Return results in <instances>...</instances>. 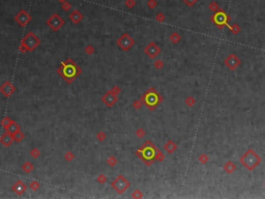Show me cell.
Instances as JSON below:
<instances>
[{"mask_svg": "<svg viewBox=\"0 0 265 199\" xmlns=\"http://www.w3.org/2000/svg\"><path fill=\"white\" fill-rule=\"evenodd\" d=\"M57 73L65 82L70 84L82 74V70L73 58H66L64 61L60 62V67L57 69Z\"/></svg>", "mask_w": 265, "mask_h": 199, "instance_id": "obj_1", "label": "cell"}, {"mask_svg": "<svg viewBox=\"0 0 265 199\" xmlns=\"http://www.w3.org/2000/svg\"><path fill=\"white\" fill-rule=\"evenodd\" d=\"M157 148L150 140L145 141V143L140 148L136 150V156H138L147 166H151L156 161V154Z\"/></svg>", "mask_w": 265, "mask_h": 199, "instance_id": "obj_2", "label": "cell"}, {"mask_svg": "<svg viewBox=\"0 0 265 199\" xmlns=\"http://www.w3.org/2000/svg\"><path fill=\"white\" fill-rule=\"evenodd\" d=\"M239 162L243 165V167H245L246 170L253 171L254 169H256L257 167L261 164L262 158L254 150V149L249 148L248 150L240 157Z\"/></svg>", "mask_w": 265, "mask_h": 199, "instance_id": "obj_3", "label": "cell"}, {"mask_svg": "<svg viewBox=\"0 0 265 199\" xmlns=\"http://www.w3.org/2000/svg\"><path fill=\"white\" fill-rule=\"evenodd\" d=\"M41 38L35 35L32 31H29L24 35V38L21 41L19 46V51L21 53H27V52H33L38 47L41 45Z\"/></svg>", "mask_w": 265, "mask_h": 199, "instance_id": "obj_4", "label": "cell"}, {"mask_svg": "<svg viewBox=\"0 0 265 199\" xmlns=\"http://www.w3.org/2000/svg\"><path fill=\"white\" fill-rule=\"evenodd\" d=\"M140 100L149 110H154L163 102V96L157 92L156 88L150 87L143 93Z\"/></svg>", "mask_w": 265, "mask_h": 199, "instance_id": "obj_5", "label": "cell"}, {"mask_svg": "<svg viewBox=\"0 0 265 199\" xmlns=\"http://www.w3.org/2000/svg\"><path fill=\"white\" fill-rule=\"evenodd\" d=\"M111 187L116 191L118 194H123L131 187V183L123 175H117L116 179L111 183Z\"/></svg>", "mask_w": 265, "mask_h": 199, "instance_id": "obj_6", "label": "cell"}, {"mask_svg": "<svg viewBox=\"0 0 265 199\" xmlns=\"http://www.w3.org/2000/svg\"><path fill=\"white\" fill-rule=\"evenodd\" d=\"M116 44L122 51H128L135 45V40L128 33H123L120 38H118Z\"/></svg>", "mask_w": 265, "mask_h": 199, "instance_id": "obj_7", "label": "cell"}, {"mask_svg": "<svg viewBox=\"0 0 265 199\" xmlns=\"http://www.w3.org/2000/svg\"><path fill=\"white\" fill-rule=\"evenodd\" d=\"M65 24V21L63 20V18H61V16L57 13H55L47 20V25L50 27V29L52 31H58L60 28L62 27Z\"/></svg>", "mask_w": 265, "mask_h": 199, "instance_id": "obj_8", "label": "cell"}, {"mask_svg": "<svg viewBox=\"0 0 265 199\" xmlns=\"http://www.w3.org/2000/svg\"><path fill=\"white\" fill-rule=\"evenodd\" d=\"M32 20V17L26 9H21L17 15L15 16V21L19 24L21 27H26L29 22Z\"/></svg>", "mask_w": 265, "mask_h": 199, "instance_id": "obj_9", "label": "cell"}, {"mask_svg": "<svg viewBox=\"0 0 265 199\" xmlns=\"http://www.w3.org/2000/svg\"><path fill=\"white\" fill-rule=\"evenodd\" d=\"M224 63L230 71H235L241 64V60L236 54L231 53L225 58Z\"/></svg>", "mask_w": 265, "mask_h": 199, "instance_id": "obj_10", "label": "cell"}, {"mask_svg": "<svg viewBox=\"0 0 265 199\" xmlns=\"http://www.w3.org/2000/svg\"><path fill=\"white\" fill-rule=\"evenodd\" d=\"M17 88L14 85V83L10 81H4L1 85H0V92L4 98H10L16 92Z\"/></svg>", "mask_w": 265, "mask_h": 199, "instance_id": "obj_11", "label": "cell"}, {"mask_svg": "<svg viewBox=\"0 0 265 199\" xmlns=\"http://www.w3.org/2000/svg\"><path fill=\"white\" fill-rule=\"evenodd\" d=\"M229 16L225 14V12H223L222 9H220L219 12H217L216 14L212 16V21H213L216 24L221 27L223 25L228 26V21H229Z\"/></svg>", "mask_w": 265, "mask_h": 199, "instance_id": "obj_12", "label": "cell"}, {"mask_svg": "<svg viewBox=\"0 0 265 199\" xmlns=\"http://www.w3.org/2000/svg\"><path fill=\"white\" fill-rule=\"evenodd\" d=\"M144 53L147 55L149 58L153 59L156 58V57H157V55H159V53H161V48H159L156 43L151 42V43H149L148 45L144 48Z\"/></svg>", "mask_w": 265, "mask_h": 199, "instance_id": "obj_13", "label": "cell"}, {"mask_svg": "<svg viewBox=\"0 0 265 199\" xmlns=\"http://www.w3.org/2000/svg\"><path fill=\"white\" fill-rule=\"evenodd\" d=\"M102 102H103L107 107H109L110 108V107L114 106V105L118 102V96L114 95L111 90L107 91V92L102 96Z\"/></svg>", "mask_w": 265, "mask_h": 199, "instance_id": "obj_14", "label": "cell"}, {"mask_svg": "<svg viewBox=\"0 0 265 199\" xmlns=\"http://www.w3.org/2000/svg\"><path fill=\"white\" fill-rule=\"evenodd\" d=\"M12 190H13V192H14L16 195L21 196V195H23L26 192V190H27V186L25 185V183L23 182V180L18 179L17 182L13 185Z\"/></svg>", "mask_w": 265, "mask_h": 199, "instance_id": "obj_15", "label": "cell"}, {"mask_svg": "<svg viewBox=\"0 0 265 199\" xmlns=\"http://www.w3.org/2000/svg\"><path fill=\"white\" fill-rule=\"evenodd\" d=\"M14 141L15 140H14V137H13V134L7 132L6 130H5L1 134V136H0V143H1V145L4 146V147H9V146L13 144Z\"/></svg>", "mask_w": 265, "mask_h": 199, "instance_id": "obj_16", "label": "cell"}, {"mask_svg": "<svg viewBox=\"0 0 265 199\" xmlns=\"http://www.w3.org/2000/svg\"><path fill=\"white\" fill-rule=\"evenodd\" d=\"M69 18H70V20L74 23V24H79V23H80L81 21L84 19V15L79 9H74L70 14Z\"/></svg>", "mask_w": 265, "mask_h": 199, "instance_id": "obj_17", "label": "cell"}, {"mask_svg": "<svg viewBox=\"0 0 265 199\" xmlns=\"http://www.w3.org/2000/svg\"><path fill=\"white\" fill-rule=\"evenodd\" d=\"M164 149L166 150V153L169 154H174L177 150V144L173 140H168L164 145Z\"/></svg>", "mask_w": 265, "mask_h": 199, "instance_id": "obj_18", "label": "cell"}, {"mask_svg": "<svg viewBox=\"0 0 265 199\" xmlns=\"http://www.w3.org/2000/svg\"><path fill=\"white\" fill-rule=\"evenodd\" d=\"M223 169H224V171L226 172L227 174H232L233 172H235V170L237 169V166H236V164L234 163V162L228 161L224 164Z\"/></svg>", "mask_w": 265, "mask_h": 199, "instance_id": "obj_19", "label": "cell"}, {"mask_svg": "<svg viewBox=\"0 0 265 199\" xmlns=\"http://www.w3.org/2000/svg\"><path fill=\"white\" fill-rule=\"evenodd\" d=\"M22 170L25 172V173L29 174V173H31V172L33 171V170H34V166H33V164L31 163V162L26 161L25 163L22 165Z\"/></svg>", "mask_w": 265, "mask_h": 199, "instance_id": "obj_20", "label": "cell"}, {"mask_svg": "<svg viewBox=\"0 0 265 199\" xmlns=\"http://www.w3.org/2000/svg\"><path fill=\"white\" fill-rule=\"evenodd\" d=\"M169 40H170V42H171L172 44L176 45V44H178L180 41H181V36H180L179 33L175 31V32H172L171 34L169 35Z\"/></svg>", "mask_w": 265, "mask_h": 199, "instance_id": "obj_21", "label": "cell"}, {"mask_svg": "<svg viewBox=\"0 0 265 199\" xmlns=\"http://www.w3.org/2000/svg\"><path fill=\"white\" fill-rule=\"evenodd\" d=\"M21 130V127H20V125L19 124H17V122L15 121H13L12 124H10L9 125V128H7L6 129V131L7 132H9L10 134H14V133H16V132H18V131H20Z\"/></svg>", "mask_w": 265, "mask_h": 199, "instance_id": "obj_22", "label": "cell"}, {"mask_svg": "<svg viewBox=\"0 0 265 199\" xmlns=\"http://www.w3.org/2000/svg\"><path fill=\"white\" fill-rule=\"evenodd\" d=\"M13 137H14V140L16 141V142H21V141L24 140L25 134L20 130V131H18V132L14 133V134H13Z\"/></svg>", "mask_w": 265, "mask_h": 199, "instance_id": "obj_23", "label": "cell"}, {"mask_svg": "<svg viewBox=\"0 0 265 199\" xmlns=\"http://www.w3.org/2000/svg\"><path fill=\"white\" fill-rule=\"evenodd\" d=\"M14 121V120H13L12 118H10V117H9V116H5V117H3V118L1 119V122H0V124H1V125H2V128H3L4 130H6L7 128H9V125L12 124V122Z\"/></svg>", "mask_w": 265, "mask_h": 199, "instance_id": "obj_24", "label": "cell"}, {"mask_svg": "<svg viewBox=\"0 0 265 199\" xmlns=\"http://www.w3.org/2000/svg\"><path fill=\"white\" fill-rule=\"evenodd\" d=\"M228 26H229V29L233 34H238L241 30L240 26L238 24H236V23H234V24H232V25H228Z\"/></svg>", "mask_w": 265, "mask_h": 199, "instance_id": "obj_25", "label": "cell"}, {"mask_svg": "<svg viewBox=\"0 0 265 199\" xmlns=\"http://www.w3.org/2000/svg\"><path fill=\"white\" fill-rule=\"evenodd\" d=\"M208 9L211 10V12H213V13H217V12H219L220 9V5H219V3H217V1H211L210 3H209V5H208Z\"/></svg>", "mask_w": 265, "mask_h": 199, "instance_id": "obj_26", "label": "cell"}, {"mask_svg": "<svg viewBox=\"0 0 265 199\" xmlns=\"http://www.w3.org/2000/svg\"><path fill=\"white\" fill-rule=\"evenodd\" d=\"M184 103H185V105H187L188 107H190V108H192V107L193 106H195V104L197 103V101H196V99L194 98V96H188L187 99H185V101H184Z\"/></svg>", "mask_w": 265, "mask_h": 199, "instance_id": "obj_27", "label": "cell"}, {"mask_svg": "<svg viewBox=\"0 0 265 199\" xmlns=\"http://www.w3.org/2000/svg\"><path fill=\"white\" fill-rule=\"evenodd\" d=\"M198 161L200 162L201 164L205 165V164L208 163V161H209V157L207 156L206 154H199V157H198Z\"/></svg>", "mask_w": 265, "mask_h": 199, "instance_id": "obj_28", "label": "cell"}, {"mask_svg": "<svg viewBox=\"0 0 265 199\" xmlns=\"http://www.w3.org/2000/svg\"><path fill=\"white\" fill-rule=\"evenodd\" d=\"M29 154H30L31 157H32V158L38 159V158H39V157H41V150H39L38 148H36V147H33L30 150Z\"/></svg>", "mask_w": 265, "mask_h": 199, "instance_id": "obj_29", "label": "cell"}, {"mask_svg": "<svg viewBox=\"0 0 265 199\" xmlns=\"http://www.w3.org/2000/svg\"><path fill=\"white\" fill-rule=\"evenodd\" d=\"M117 163H118V161H117V159L115 158L114 156H111V157H109V158L107 159V164H108L109 166H111V167L116 166Z\"/></svg>", "mask_w": 265, "mask_h": 199, "instance_id": "obj_30", "label": "cell"}, {"mask_svg": "<svg viewBox=\"0 0 265 199\" xmlns=\"http://www.w3.org/2000/svg\"><path fill=\"white\" fill-rule=\"evenodd\" d=\"M63 158H64V160H65V161H67V162H70V161H73V160L75 159V154H74V153H73V151H70V150H67L66 153L64 154Z\"/></svg>", "mask_w": 265, "mask_h": 199, "instance_id": "obj_31", "label": "cell"}, {"mask_svg": "<svg viewBox=\"0 0 265 199\" xmlns=\"http://www.w3.org/2000/svg\"><path fill=\"white\" fill-rule=\"evenodd\" d=\"M165 20H166V16H165L164 13L159 12V13H157V14L156 15V22L163 23V22H165Z\"/></svg>", "mask_w": 265, "mask_h": 199, "instance_id": "obj_32", "label": "cell"}, {"mask_svg": "<svg viewBox=\"0 0 265 199\" xmlns=\"http://www.w3.org/2000/svg\"><path fill=\"white\" fill-rule=\"evenodd\" d=\"M107 138V135L106 133L103 132V131H99V132L96 134V140L99 141V142H104Z\"/></svg>", "mask_w": 265, "mask_h": 199, "instance_id": "obj_33", "label": "cell"}, {"mask_svg": "<svg viewBox=\"0 0 265 199\" xmlns=\"http://www.w3.org/2000/svg\"><path fill=\"white\" fill-rule=\"evenodd\" d=\"M132 198H134V199H141V198H143V192H141L140 190H135L134 191V192L132 193Z\"/></svg>", "mask_w": 265, "mask_h": 199, "instance_id": "obj_34", "label": "cell"}, {"mask_svg": "<svg viewBox=\"0 0 265 199\" xmlns=\"http://www.w3.org/2000/svg\"><path fill=\"white\" fill-rule=\"evenodd\" d=\"M39 187H41V185H39V183L38 182V180H32V182L29 184V188L32 191H38L39 189Z\"/></svg>", "mask_w": 265, "mask_h": 199, "instance_id": "obj_35", "label": "cell"}, {"mask_svg": "<svg viewBox=\"0 0 265 199\" xmlns=\"http://www.w3.org/2000/svg\"><path fill=\"white\" fill-rule=\"evenodd\" d=\"M84 51H85V53L87 55H92L95 53V49H94L93 46L91 45H87L85 47V49H84Z\"/></svg>", "mask_w": 265, "mask_h": 199, "instance_id": "obj_36", "label": "cell"}, {"mask_svg": "<svg viewBox=\"0 0 265 199\" xmlns=\"http://www.w3.org/2000/svg\"><path fill=\"white\" fill-rule=\"evenodd\" d=\"M142 106H143V103L141 100H136V101L133 102V108L135 110H140L142 108Z\"/></svg>", "mask_w": 265, "mask_h": 199, "instance_id": "obj_37", "label": "cell"}, {"mask_svg": "<svg viewBox=\"0 0 265 199\" xmlns=\"http://www.w3.org/2000/svg\"><path fill=\"white\" fill-rule=\"evenodd\" d=\"M156 160L157 162H163L165 160V154L162 153L159 149L156 150Z\"/></svg>", "mask_w": 265, "mask_h": 199, "instance_id": "obj_38", "label": "cell"}, {"mask_svg": "<svg viewBox=\"0 0 265 199\" xmlns=\"http://www.w3.org/2000/svg\"><path fill=\"white\" fill-rule=\"evenodd\" d=\"M153 65H154V67H156V70H162L163 67H164V61H163V60H161V59H156V61H154V63H153Z\"/></svg>", "mask_w": 265, "mask_h": 199, "instance_id": "obj_39", "label": "cell"}, {"mask_svg": "<svg viewBox=\"0 0 265 199\" xmlns=\"http://www.w3.org/2000/svg\"><path fill=\"white\" fill-rule=\"evenodd\" d=\"M61 7L64 12H69V10H70V9H72V4H70L69 1H64L61 3Z\"/></svg>", "mask_w": 265, "mask_h": 199, "instance_id": "obj_40", "label": "cell"}, {"mask_svg": "<svg viewBox=\"0 0 265 199\" xmlns=\"http://www.w3.org/2000/svg\"><path fill=\"white\" fill-rule=\"evenodd\" d=\"M96 182L99 183V184H106L107 176L105 174H98V176L96 177Z\"/></svg>", "mask_w": 265, "mask_h": 199, "instance_id": "obj_41", "label": "cell"}, {"mask_svg": "<svg viewBox=\"0 0 265 199\" xmlns=\"http://www.w3.org/2000/svg\"><path fill=\"white\" fill-rule=\"evenodd\" d=\"M145 135H146V132L142 128H139V129H137V131H136V136H137L138 138H143Z\"/></svg>", "mask_w": 265, "mask_h": 199, "instance_id": "obj_42", "label": "cell"}, {"mask_svg": "<svg viewBox=\"0 0 265 199\" xmlns=\"http://www.w3.org/2000/svg\"><path fill=\"white\" fill-rule=\"evenodd\" d=\"M147 6L150 9H154L157 6V1H156V0H148V1H147Z\"/></svg>", "mask_w": 265, "mask_h": 199, "instance_id": "obj_43", "label": "cell"}, {"mask_svg": "<svg viewBox=\"0 0 265 199\" xmlns=\"http://www.w3.org/2000/svg\"><path fill=\"white\" fill-rule=\"evenodd\" d=\"M182 1L184 2V4L187 5V6L192 7V6H194L197 2H198V0H182Z\"/></svg>", "mask_w": 265, "mask_h": 199, "instance_id": "obj_44", "label": "cell"}, {"mask_svg": "<svg viewBox=\"0 0 265 199\" xmlns=\"http://www.w3.org/2000/svg\"><path fill=\"white\" fill-rule=\"evenodd\" d=\"M136 5V0H125V6L128 9H133Z\"/></svg>", "mask_w": 265, "mask_h": 199, "instance_id": "obj_45", "label": "cell"}, {"mask_svg": "<svg viewBox=\"0 0 265 199\" xmlns=\"http://www.w3.org/2000/svg\"><path fill=\"white\" fill-rule=\"evenodd\" d=\"M111 91L114 93V95L119 96V95H120V92H121V88H120L119 86H117V85H114L113 87H112Z\"/></svg>", "mask_w": 265, "mask_h": 199, "instance_id": "obj_46", "label": "cell"}, {"mask_svg": "<svg viewBox=\"0 0 265 199\" xmlns=\"http://www.w3.org/2000/svg\"><path fill=\"white\" fill-rule=\"evenodd\" d=\"M58 1H59V2H61V3H62V2H64V1H67V0H58Z\"/></svg>", "mask_w": 265, "mask_h": 199, "instance_id": "obj_47", "label": "cell"}, {"mask_svg": "<svg viewBox=\"0 0 265 199\" xmlns=\"http://www.w3.org/2000/svg\"><path fill=\"white\" fill-rule=\"evenodd\" d=\"M264 185H265V183H264Z\"/></svg>", "mask_w": 265, "mask_h": 199, "instance_id": "obj_48", "label": "cell"}]
</instances>
